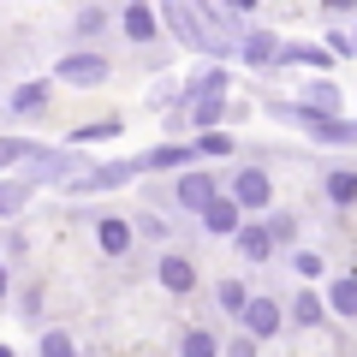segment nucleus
<instances>
[{"mask_svg": "<svg viewBox=\"0 0 357 357\" xmlns=\"http://www.w3.org/2000/svg\"><path fill=\"white\" fill-rule=\"evenodd\" d=\"M30 173L36 178H84V167H77V155H48V149H24Z\"/></svg>", "mask_w": 357, "mask_h": 357, "instance_id": "obj_1", "label": "nucleus"}, {"mask_svg": "<svg viewBox=\"0 0 357 357\" xmlns=\"http://www.w3.org/2000/svg\"><path fill=\"white\" fill-rule=\"evenodd\" d=\"M244 328H250L256 340L280 333V304H268V298H250V304H244Z\"/></svg>", "mask_w": 357, "mask_h": 357, "instance_id": "obj_2", "label": "nucleus"}, {"mask_svg": "<svg viewBox=\"0 0 357 357\" xmlns=\"http://www.w3.org/2000/svg\"><path fill=\"white\" fill-rule=\"evenodd\" d=\"M60 77H66V84H102L107 60H96V54H72V60H60Z\"/></svg>", "mask_w": 357, "mask_h": 357, "instance_id": "obj_3", "label": "nucleus"}, {"mask_svg": "<svg viewBox=\"0 0 357 357\" xmlns=\"http://www.w3.org/2000/svg\"><path fill=\"white\" fill-rule=\"evenodd\" d=\"M178 203H185V208H208V203H215V178H208V173H185V178H178Z\"/></svg>", "mask_w": 357, "mask_h": 357, "instance_id": "obj_4", "label": "nucleus"}, {"mask_svg": "<svg viewBox=\"0 0 357 357\" xmlns=\"http://www.w3.org/2000/svg\"><path fill=\"white\" fill-rule=\"evenodd\" d=\"M232 197H238L244 208H262V203H268V178L256 173V167H244V173L232 178Z\"/></svg>", "mask_w": 357, "mask_h": 357, "instance_id": "obj_5", "label": "nucleus"}, {"mask_svg": "<svg viewBox=\"0 0 357 357\" xmlns=\"http://www.w3.org/2000/svg\"><path fill=\"white\" fill-rule=\"evenodd\" d=\"M161 286H167V292H191V286H197L191 262H185V256H167V262H161Z\"/></svg>", "mask_w": 357, "mask_h": 357, "instance_id": "obj_6", "label": "nucleus"}, {"mask_svg": "<svg viewBox=\"0 0 357 357\" xmlns=\"http://www.w3.org/2000/svg\"><path fill=\"white\" fill-rule=\"evenodd\" d=\"M203 220H208V232H232V227H238V203H220V197H215V203L203 208Z\"/></svg>", "mask_w": 357, "mask_h": 357, "instance_id": "obj_7", "label": "nucleus"}, {"mask_svg": "<svg viewBox=\"0 0 357 357\" xmlns=\"http://www.w3.org/2000/svg\"><path fill=\"white\" fill-rule=\"evenodd\" d=\"M126 30H131L137 42H149V36H155V13H149V6H126Z\"/></svg>", "mask_w": 357, "mask_h": 357, "instance_id": "obj_8", "label": "nucleus"}, {"mask_svg": "<svg viewBox=\"0 0 357 357\" xmlns=\"http://www.w3.org/2000/svg\"><path fill=\"white\" fill-rule=\"evenodd\" d=\"M96 232H102V250H126V244H131V227H126V220H102Z\"/></svg>", "mask_w": 357, "mask_h": 357, "instance_id": "obj_9", "label": "nucleus"}, {"mask_svg": "<svg viewBox=\"0 0 357 357\" xmlns=\"http://www.w3.org/2000/svg\"><path fill=\"white\" fill-rule=\"evenodd\" d=\"M268 250H274V238H268V227H244V256H250V262H262Z\"/></svg>", "mask_w": 357, "mask_h": 357, "instance_id": "obj_10", "label": "nucleus"}, {"mask_svg": "<svg viewBox=\"0 0 357 357\" xmlns=\"http://www.w3.org/2000/svg\"><path fill=\"white\" fill-rule=\"evenodd\" d=\"M333 310L340 316H357V280H333Z\"/></svg>", "mask_w": 357, "mask_h": 357, "instance_id": "obj_11", "label": "nucleus"}, {"mask_svg": "<svg viewBox=\"0 0 357 357\" xmlns=\"http://www.w3.org/2000/svg\"><path fill=\"white\" fill-rule=\"evenodd\" d=\"M328 191H333V203H351V197H357V173H333Z\"/></svg>", "mask_w": 357, "mask_h": 357, "instance_id": "obj_12", "label": "nucleus"}, {"mask_svg": "<svg viewBox=\"0 0 357 357\" xmlns=\"http://www.w3.org/2000/svg\"><path fill=\"white\" fill-rule=\"evenodd\" d=\"M13 107H18V114H36V107H42V84H24L13 96Z\"/></svg>", "mask_w": 357, "mask_h": 357, "instance_id": "obj_13", "label": "nucleus"}, {"mask_svg": "<svg viewBox=\"0 0 357 357\" xmlns=\"http://www.w3.org/2000/svg\"><path fill=\"white\" fill-rule=\"evenodd\" d=\"M220 119V96H197V126H215Z\"/></svg>", "mask_w": 357, "mask_h": 357, "instance_id": "obj_14", "label": "nucleus"}, {"mask_svg": "<svg viewBox=\"0 0 357 357\" xmlns=\"http://www.w3.org/2000/svg\"><path fill=\"white\" fill-rule=\"evenodd\" d=\"M244 54H250L256 66H262V60H274V36H250V42H244Z\"/></svg>", "mask_w": 357, "mask_h": 357, "instance_id": "obj_15", "label": "nucleus"}, {"mask_svg": "<svg viewBox=\"0 0 357 357\" xmlns=\"http://www.w3.org/2000/svg\"><path fill=\"white\" fill-rule=\"evenodd\" d=\"M185 357H215V340L208 333H185Z\"/></svg>", "mask_w": 357, "mask_h": 357, "instance_id": "obj_16", "label": "nucleus"}, {"mask_svg": "<svg viewBox=\"0 0 357 357\" xmlns=\"http://www.w3.org/2000/svg\"><path fill=\"white\" fill-rule=\"evenodd\" d=\"M13 208H24V185H0V215H13Z\"/></svg>", "mask_w": 357, "mask_h": 357, "instance_id": "obj_17", "label": "nucleus"}, {"mask_svg": "<svg viewBox=\"0 0 357 357\" xmlns=\"http://www.w3.org/2000/svg\"><path fill=\"white\" fill-rule=\"evenodd\" d=\"M220 304H227V310H238V316H244V304H250V298H244V286H220Z\"/></svg>", "mask_w": 357, "mask_h": 357, "instance_id": "obj_18", "label": "nucleus"}, {"mask_svg": "<svg viewBox=\"0 0 357 357\" xmlns=\"http://www.w3.org/2000/svg\"><path fill=\"white\" fill-rule=\"evenodd\" d=\"M42 357H72V340H66V333H48V340H42Z\"/></svg>", "mask_w": 357, "mask_h": 357, "instance_id": "obj_19", "label": "nucleus"}, {"mask_svg": "<svg viewBox=\"0 0 357 357\" xmlns=\"http://www.w3.org/2000/svg\"><path fill=\"white\" fill-rule=\"evenodd\" d=\"M197 149H203V155H227L232 137H215V131H208V137H197Z\"/></svg>", "mask_w": 357, "mask_h": 357, "instance_id": "obj_20", "label": "nucleus"}, {"mask_svg": "<svg viewBox=\"0 0 357 357\" xmlns=\"http://www.w3.org/2000/svg\"><path fill=\"white\" fill-rule=\"evenodd\" d=\"M13 161H24V143H13V137H0V167H13Z\"/></svg>", "mask_w": 357, "mask_h": 357, "instance_id": "obj_21", "label": "nucleus"}, {"mask_svg": "<svg viewBox=\"0 0 357 357\" xmlns=\"http://www.w3.org/2000/svg\"><path fill=\"white\" fill-rule=\"evenodd\" d=\"M292 316H298V321H316V316H321V304H316V298H298Z\"/></svg>", "mask_w": 357, "mask_h": 357, "instance_id": "obj_22", "label": "nucleus"}, {"mask_svg": "<svg viewBox=\"0 0 357 357\" xmlns=\"http://www.w3.org/2000/svg\"><path fill=\"white\" fill-rule=\"evenodd\" d=\"M178 161H185V149H155L149 155V167H178Z\"/></svg>", "mask_w": 357, "mask_h": 357, "instance_id": "obj_23", "label": "nucleus"}, {"mask_svg": "<svg viewBox=\"0 0 357 357\" xmlns=\"http://www.w3.org/2000/svg\"><path fill=\"white\" fill-rule=\"evenodd\" d=\"M232 357H256V345H250V340H238V345H232Z\"/></svg>", "mask_w": 357, "mask_h": 357, "instance_id": "obj_24", "label": "nucleus"}, {"mask_svg": "<svg viewBox=\"0 0 357 357\" xmlns=\"http://www.w3.org/2000/svg\"><path fill=\"white\" fill-rule=\"evenodd\" d=\"M0 292H6V268H0Z\"/></svg>", "mask_w": 357, "mask_h": 357, "instance_id": "obj_25", "label": "nucleus"}]
</instances>
